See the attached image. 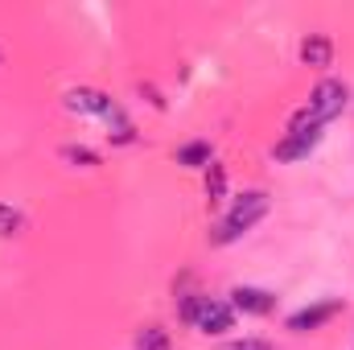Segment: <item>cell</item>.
I'll use <instances>...</instances> for the list:
<instances>
[{"mask_svg": "<svg viewBox=\"0 0 354 350\" xmlns=\"http://www.w3.org/2000/svg\"><path fill=\"white\" fill-rule=\"evenodd\" d=\"M342 313V301H322V305H305L288 317V330L292 334H309V330H322L326 322H334Z\"/></svg>", "mask_w": 354, "mask_h": 350, "instance_id": "obj_5", "label": "cell"}, {"mask_svg": "<svg viewBox=\"0 0 354 350\" xmlns=\"http://www.w3.org/2000/svg\"><path fill=\"white\" fill-rule=\"evenodd\" d=\"M136 350H169V334L161 326H145L136 334Z\"/></svg>", "mask_w": 354, "mask_h": 350, "instance_id": "obj_10", "label": "cell"}, {"mask_svg": "<svg viewBox=\"0 0 354 350\" xmlns=\"http://www.w3.org/2000/svg\"><path fill=\"white\" fill-rule=\"evenodd\" d=\"M317 140H322V128L317 124H288V136L272 149V157L276 161H305L313 149H317Z\"/></svg>", "mask_w": 354, "mask_h": 350, "instance_id": "obj_4", "label": "cell"}, {"mask_svg": "<svg viewBox=\"0 0 354 350\" xmlns=\"http://www.w3.org/2000/svg\"><path fill=\"white\" fill-rule=\"evenodd\" d=\"M210 161H214V153H210L206 140H189V145L177 149V165H185V169H202V165H210Z\"/></svg>", "mask_w": 354, "mask_h": 350, "instance_id": "obj_8", "label": "cell"}, {"mask_svg": "<svg viewBox=\"0 0 354 350\" xmlns=\"http://www.w3.org/2000/svg\"><path fill=\"white\" fill-rule=\"evenodd\" d=\"M218 350H272V342H264V338H235V342H227Z\"/></svg>", "mask_w": 354, "mask_h": 350, "instance_id": "obj_13", "label": "cell"}, {"mask_svg": "<svg viewBox=\"0 0 354 350\" xmlns=\"http://www.w3.org/2000/svg\"><path fill=\"white\" fill-rule=\"evenodd\" d=\"M330 58H334V46H330V37H322V33H309L305 42H301V62L305 66H330Z\"/></svg>", "mask_w": 354, "mask_h": 350, "instance_id": "obj_7", "label": "cell"}, {"mask_svg": "<svg viewBox=\"0 0 354 350\" xmlns=\"http://www.w3.org/2000/svg\"><path fill=\"white\" fill-rule=\"evenodd\" d=\"M181 317L198 330V334H227L231 326H235V309L227 305V301H218V297H189V301H181Z\"/></svg>", "mask_w": 354, "mask_h": 350, "instance_id": "obj_2", "label": "cell"}, {"mask_svg": "<svg viewBox=\"0 0 354 350\" xmlns=\"http://www.w3.org/2000/svg\"><path fill=\"white\" fill-rule=\"evenodd\" d=\"M346 99H351L346 83H338V79H322V83L313 87V95H309V107L297 111L292 120H297V124H317V128H322V124H330V120L342 116Z\"/></svg>", "mask_w": 354, "mask_h": 350, "instance_id": "obj_3", "label": "cell"}, {"mask_svg": "<svg viewBox=\"0 0 354 350\" xmlns=\"http://www.w3.org/2000/svg\"><path fill=\"white\" fill-rule=\"evenodd\" d=\"M231 309H239V313H252V317H264L276 309V297L268 293V288H252V284H239V288H231Z\"/></svg>", "mask_w": 354, "mask_h": 350, "instance_id": "obj_6", "label": "cell"}, {"mask_svg": "<svg viewBox=\"0 0 354 350\" xmlns=\"http://www.w3.org/2000/svg\"><path fill=\"white\" fill-rule=\"evenodd\" d=\"M62 161H71V165H83V169H91V165H99V153H91L87 145H62Z\"/></svg>", "mask_w": 354, "mask_h": 350, "instance_id": "obj_11", "label": "cell"}, {"mask_svg": "<svg viewBox=\"0 0 354 350\" xmlns=\"http://www.w3.org/2000/svg\"><path fill=\"white\" fill-rule=\"evenodd\" d=\"M223 194H227V169L218 161H210L206 165V198H210V206L223 202Z\"/></svg>", "mask_w": 354, "mask_h": 350, "instance_id": "obj_9", "label": "cell"}, {"mask_svg": "<svg viewBox=\"0 0 354 350\" xmlns=\"http://www.w3.org/2000/svg\"><path fill=\"white\" fill-rule=\"evenodd\" d=\"M268 206H272V202H268L264 190H248V194H239V198H235V206L223 214V223L210 231V243H214V248H227V243L243 239V235H248V231H252V227L268 214Z\"/></svg>", "mask_w": 354, "mask_h": 350, "instance_id": "obj_1", "label": "cell"}, {"mask_svg": "<svg viewBox=\"0 0 354 350\" xmlns=\"http://www.w3.org/2000/svg\"><path fill=\"white\" fill-rule=\"evenodd\" d=\"M21 231V214H12L8 206H0V235H17Z\"/></svg>", "mask_w": 354, "mask_h": 350, "instance_id": "obj_12", "label": "cell"}]
</instances>
